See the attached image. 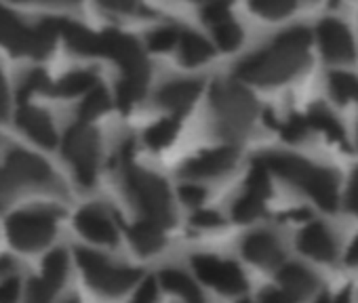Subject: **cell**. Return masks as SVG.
<instances>
[{"mask_svg": "<svg viewBox=\"0 0 358 303\" xmlns=\"http://www.w3.org/2000/svg\"><path fill=\"white\" fill-rule=\"evenodd\" d=\"M310 40L312 38L306 28H291L259 53L245 57L236 66V76L262 87L287 82L308 66Z\"/></svg>", "mask_w": 358, "mask_h": 303, "instance_id": "1", "label": "cell"}, {"mask_svg": "<svg viewBox=\"0 0 358 303\" xmlns=\"http://www.w3.org/2000/svg\"><path fill=\"white\" fill-rule=\"evenodd\" d=\"M270 173L282 177L289 184H295L303 192H308L314 202L324 211H335L337 207V175L329 169L316 167L293 154H264L257 158Z\"/></svg>", "mask_w": 358, "mask_h": 303, "instance_id": "2", "label": "cell"}, {"mask_svg": "<svg viewBox=\"0 0 358 303\" xmlns=\"http://www.w3.org/2000/svg\"><path fill=\"white\" fill-rule=\"evenodd\" d=\"M57 190L51 167L26 149H13L0 165V209H5L24 190Z\"/></svg>", "mask_w": 358, "mask_h": 303, "instance_id": "3", "label": "cell"}, {"mask_svg": "<svg viewBox=\"0 0 358 303\" xmlns=\"http://www.w3.org/2000/svg\"><path fill=\"white\" fill-rule=\"evenodd\" d=\"M211 105L220 133L230 139L245 137L257 116V103L253 95L238 82L213 84Z\"/></svg>", "mask_w": 358, "mask_h": 303, "instance_id": "4", "label": "cell"}, {"mask_svg": "<svg viewBox=\"0 0 358 303\" xmlns=\"http://www.w3.org/2000/svg\"><path fill=\"white\" fill-rule=\"evenodd\" d=\"M62 20H45L32 28L24 26L17 15L0 7V45L7 47L13 55L47 57L59 36Z\"/></svg>", "mask_w": 358, "mask_h": 303, "instance_id": "5", "label": "cell"}, {"mask_svg": "<svg viewBox=\"0 0 358 303\" xmlns=\"http://www.w3.org/2000/svg\"><path fill=\"white\" fill-rule=\"evenodd\" d=\"M124 184L131 200L143 213V219H150L160 228L173 223L175 209L171 202V194L166 184L158 175L141 167H133L131 163H124Z\"/></svg>", "mask_w": 358, "mask_h": 303, "instance_id": "6", "label": "cell"}, {"mask_svg": "<svg viewBox=\"0 0 358 303\" xmlns=\"http://www.w3.org/2000/svg\"><path fill=\"white\" fill-rule=\"evenodd\" d=\"M76 259H78V265H80L87 282L91 284V288L106 297H118V295L127 293L139 280L137 269L116 265L95 251L76 249Z\"/></svg>", "mask_w": 358, "mask_h": 303, "instance_id": "7", "label": "cell"}, {"mask_svg": "<svg viewBox=\"0 0 358 303\" xmlns=\"http://www.w3.org/2000/svg\"><path fill=\"white\" fill-rule=\"evenodd\" d=\"M55 228H57V211L45 207L20 211L7 219L9 242L20 251L45 249L53 240Z\"/></svg>", "mask_w": 358, "mask_h": 303, "instance_id": "8", "label": "cell"}, {"mask_svg": "<svg viewBox=\"0 0 358 303\" xmlns=\"http://www.w3.org/2000/svg\"><path fill=\"white\" fill-rule=\"evenodd\" d=\"M64 156L74 167L76 179L83 186H91L97 177L99 161V135L87 122H76L64 135Z\"/></svg>", "mask_w": 358, "mask_h": 303, "instance_id": "9", "label": "cell"}, {"mask_svg": "<svg viewBox=\"0 0 358 303\" xmlns=\"http://www.w3.org/2000/svg\"><path fill=\"white\" fill-rule=\"evenodd\" d=\"M97 55L114 59L120 68L122 74H150L148 59L139 47V43L118 30H106L99 32V43H97Z\"/></svg>", "mask_w": 358, "mask_h": 303, "instance_id": "10", "label": "cell"}, {"mask_svg": "<svg viewBox=\"0 0 358 303\" xmlns=\"http://www.w3.org/2000/svg\"><path fill=\"white\" fill-rule=\"evenodd\" d=\"M192 265L203 282L226 295H238L247 288V278L234 261L213 255H196L192 257Z\"/></svg>", "mask_w": 358, "mask_h": 303, "instance_id": "11", "label": "cell"}, {"mask_svg": "<svg viewBox=\"0 0 358 303\" xmlns=\"http://www.w3.org/2000/svg\"><path fill=\"white\" fill-rule=\"evenodd\" d=\"M318 40L322 55L333 64H350L356 55L352 34L339 20H322L318 24Z\"/></svg>", "mask_w": 358, "mask_h": 303, "instance_id": "12", "label": "cell"}, {"mask_svg": "<svg viewBox=\"0 0 358 303\" xmlns=\"http://www.w3.org/2000/svg\"><path fill=\"white\" fill-rule=\"evenodd\" d=\"M74 226H76V230L83 236H87L93 242H99V244H116V240H118L116 226L112 223L110 215L101 207H97V205L83 207L76 213V217H74Z\"/></svg>", "mask_w": 358, "mask_h": 303, "instance_id": "13", "label": "cell"}, {"mask_svg": "<svg viewBox=\"0 0 358 303\" xmlns=\"http://www.w3.org/2000/svg\"><path fill=\"white\" fill-rule=\"evenodd\" d=\"M236 165V149L234 147H215L201 152L199 156L186 163L182 175L186 177H217L228 173Z\"/></svg>", "mask_w": 358, "mask_h": 303, "instance_id": "14", "label": "cell"}, {"mask_svg": "<svg viewBox=\"0 0 358 303\" xmlns=\"http://www.w3.org/2000/svg\"><path fill=\"white\" fill-rule=\"evenodd\" d=\"M17 124L24 133H28L38 145L53 147L57 143V133L55 126L49 118V114L36 105H22L17 112Z\"/></svg>", "mask_w": 358, "mask_h": 303, "instance_id": "15", "label": "cell"}, {"mask_svg": "<svg viewBox=\"0 0 358 303\" xmlns=\"http://www.w3.org/2000/svg\"><path fill=\"white\" fill-rule=\"evenodd\" d=\"M245 257L262 267H276L282 261V246L270 232H255L243 242Z\"/></svg>", "mask_w": 358, "mask_h": 303, "instance_id": "16", "label": "cell"}, {"mask_svg": "<svg viewBox=\"0 0 358 303\" xmlns=\"http://www.w3.org/2000/svg\"><path fill=\"white\" fill-rule=\"evenodd\" d=\"M203 87L199 80H173L158 91V103L175 114H184L199 99Z\"/></svg>", "mask_w": 358, "mask_h": 303, "instance_id": "17", "label": "cell"}, {"mask_svg": "<svg viewBox=\"0 0 358 303\" xmlns=\"http://www.w3.org/2000/svg\"><path fill=\"white\" fill-rule=\"evenodd\" d=\"M297 246L301 253L316 261H333L335 259V240L322 223L306 226L297 236Z\"/></svg>", "mask_w": 358, "mask_h": 303, "instance_id": "18", "label": "cell"}, {"mask_svg": "<svg viewBox=\"0 0 358 303\" xmlns=\"http://www.w3.org/2000/svg\"><path fill=\"white\" fill-rule=\"evenodd\" d=\"M278 282H280V288L291 297L293 303H299L303 301L306 297H310L314 293V288L318 286V280L316 276L299 265V263H289L285 265L280 272H278Z\"/></svg>", "mask_w": 358, "mask_h": 303, "instance_id": "19", "label": "cell"}, {"mask_svg": "<svg viewBox=\"0 0 358 303\" xmlns=\"http://www.w3.org/2000/svg\"><path fill=\"white\" fill-rule=\"evenodd\" d=\"M129 240L141 255H152L164 246L162 228L150 219H141L129 228Z\"/></svg>", "mask_w": 358, "mask_h": 303, "instance_id": "20", "label": "cell"}, {"mask_svg": "<svg viewBox=\"0 0 358 303\" xmlns=\"http://www.w3.org/2000/svg\"><path fill=\"white\" fill-rule=\"evenodd\" d=\"M59 34L68 43V47L80 55H97V43H99V32H91L85 26L64 22L59 26Z\"/></svg>", "mask_w": 358, "mask_h": 303, "instance_id": "21", "label": "cell"}, {"mask_svg": "<svg viewBox=\"0 0 358 303\" xmlns=\"http://www.w3.org/2000/svg\"><path fill=\"white\" fill-rule=\"evenodd\" d=\"M160 284L169 290L182 297L186 303H205V297L201 293V288L192 282V278H188L184 272L179 269H162L160 274Z\"/></svg>", "mask_w": 358, "mask_h": 303, "instance_id": "22", "label": "cell"}, {"mask_svg": "<svg viewBox=\"0 0 358 303\" xmlns=\"http://www.w3.org/2000/svg\"><path fill=\"white\" fill-rule=\"evenodd\" d=\"M97 87V76L93 72H70L64 78H59L57 82H51L49 93L53 97H74L80 95L85 91H93Z\"/></svg>", "mask_w": 358, "mask_h": 303, "instance_id": "23", "label": "cell"}, {"mask_svg": "<svg viewBox=\"0 0 358 303\" xmlns=\"http://www.w3.org/2000/svg\"><path fill=\"white\" fill-rule=\"evenodd\" d=\"M179 57L186 66H201L213 57L211 45L196 32H184L179 36Z\"/></svg>", "mask_w": 358, "mask_h": 303, "instance_id": "24", "label": "cell"}, {"mask_svg": "<svg viewBox=\"0 0 358 303\" xmlns=\"http://www.w3.org/2000/svg\"><path fill=\"white\" fill-rule=\"evenodd\" d=\"M148 78H150V74H129V76L122 74V78L118 80V87H116V101L122 112H129L131 105L137 103L145 95Z\"/></svg>", "mask_w": 358, "mask_h": 303, "instance_id": "25", "label": "cell"}, {"mask_svg": "<svg viewBox=\"0 0 358 303\" xmlns=\"http://www.w3.org/2000/svg\"><path fill=\"white\" fill-rule=\"evenodd\" d=\"M306 118H308V124H310V126H314L316 131H322L331 141H335V143H345L341 124L337 122V118H335L324 105H312Z\"/></svg>", "mask_w": 358, "mask_h": 303, "instance_id": "26", "label": "cell"}, {"mask_svg": "<svg viewBox=\"0 0 358 303\" xmlns=\"http://www.w3.org/2000/svg\"><path fill=\"white\" fill-rule=\"evenodd\" d=\"M177 133H179V118L169 116V118L158 120L156 124H152L145 131V143L152 149H162V147H166V145H171L175 141Z\"/></svg>", "mask_w": 358, "mask_h": 303, "instance_id": "27", "label": "cell"}, {"mask_svg": "<svg viewBox=\"0 0 358 303\" xmlns=\"http://www.w3.org/2000/svg\"><path fill=\"white\" fill-rule=\"evenodd\" d=\"M66 276H68V253L64 249H55L45 257L41 278H45L51 286L59 288L64 284Z\"/></svg>", "mask_w": 358, "mask_h": 303, "instance_id": "28", "label": "cell"}, {"mask_svg": "<svg viewBox=\"0 0 358 303\" xmlns=\"http://www.w3.org/2000/svg\"><path fill=\"white\" fill-rule=\"evenodd\" d=\"M329 87L335 99L341 103L345 101H358V78L348 72H331L329 74Z\"/></svg>", "mask_w": 358, "mask_h": 303, "instance_id": "29", "label": "cell"}, {"mask_svg": "<svg viewBox=\"0 0 358 303\" xmlns=\"http://www.w3.org/2000/svg\"><path fill=\"white\" fill-rule=\"evenodd\" d=\"M264 213H266V200H262L253 194L241 196L232 207V217H234V221H241V223H249L253 219H259Z\"/></svg>", "mask_w": 358, "mask_h": 303, "instance_id": "30", "label": "cell"}, {"mask_svg": "<svg viewBox=\"0 0 358 303\" xmlns=\"http://www.w3.org/2000/svg\"><path fill=\"white\" fill-rule=\"evenodd\" d=\"M108 108H110V97H108L106 89L95 87L80 103V118H83V122H89V120L101 116L103 112H108Z\"/></svg>", "mask_w": 358, "mask_h": 303, "instance_id": "31", "label": "cell"}, {"mask_svg": "<svg viewBox=\"0 0 358 303\" xmlns=\"http://www.w3.org/2000/svg\"><path fill=\"white\" fill-rule=\"evenodd\" d=\"M247 194H253L262 200H266L272 194L270 188V171L262 163H253V169L247 177Z\"/></svg>", "mask_w": 358, "mask_h": 303, "instance_id": "32", "label": "cell"}, {"mask_svg": "<svg viewBox=\"0 0 358 303\" xmlns=\"http://www.w3.org/2000/svg\"><path fill=\"white\" fill-rule=\"evenodd\" d=\"M249 7L266 20H282L295 9V3L291 0H255Z\"/></svg>", "mask_w": 358, "mask_h": 303, "instance_id": "33", "label": "cell"}, {"mask_svg": "<svg viewBox=\"0 0 358 303\" xmlns=\"http://www.w3.org/2000/svg\"><path fill=\"white\" fill-rule=\"evenodd\" d=\"M213 34H215V43L222 51H234L238 49V45L243 43V30L238 24H234L232 20L230 22H224L220 26L213 28Z\"/></svg>", "mask_w": 358, "mask_h": 303, "instance_id": "34", "label": "cell"}, {"mask_svg": "<svg viewBox=\"0 0 358 303\" xmlns=\"http://www.w3.org/2000/svg\"><path fill=\"white\" fill-rule=\"evenodd\" d=\"M49 87H51L49 76H47L43 70H32V72L26 76V80L22 82L20 101H24V105H26V99H28L32 93H49Z\"/></svg>", "mask_w": 358, "mask_h": 303, "instance_id": "35", "label": "cell"}, {"mask_svg": "<svg viewBox=\"0 0 358 303\" xmlns=\"http://www.w3.org/2000/svg\"><path fill=\"white\" fill-rule=\"evenodd\" d=\"M179 36H182V34H179L175 28L164 26V28H158V30H154V32L150 34L148 45H150L152 51L164 53V51H171V49L179 43Z\"/></svg>", "mask_w": 358, "mask_h": 303, "instance_id": "36", "label": "cell"}, {"mask_svg": "<svg viewBox=\"0 0 358 303\" xmlns=\"http://www.w3.org/2000/svg\"><path fill=\"white\" fill-rule=\"evenodd\" d=\"M57 288L43 278H32L28 282V303H51Z\"/></svg>", "mask_w": 358, "mask_h": 303, "instance_id": "37", "label": "cell"}, {"mask_svg": "<svg viewBox=\"0 0 358 303\" xmlns=\"http://www.w3.org/2000/svg\"><path fill=\"white\" fill-rule=\"evenodd\" d=\"M308 118L306 116H299V114H293L282 126H280V135H282V139H287V141H299L303 135H306V131H308Z\"/></svg>", "mask_w": 358, "mask_h": 303, "instance_id": "38", "label": "cell"}, {"mask_svg": "<svg viewBox=\"0 0 358 303\" xmlns=\"http://www.w3.org/2000/svg\"><path fill=\"white\" fill-rule=\"evenodd\" d=\"M203 20L209 22V24H213V28L220 26V24H224V22H230V7L228 5H222V3L207 5L203 9Z\"/></svg>", "mask_w": 358, "mask_h": 303, "instance_id": "39", "label": "cell"}, {"mask_svg": "<svg viewBox=\"0 0 358 303\" xmlns=\"http://www.w3.org/2000/svg\"><path fill=\"white\" fill-rule=\"evenodd\" d=\"M179 198H182V202H186V205H190V207H199L201 202H205L207 192H205V188H201V186L184 184L182 188H179Z\"/></svg>", "mask_w": 358, "mask_h": 303, "instance_id": "40", "label": "cell"}, {"mask_svg": "<svg viewBox=\"0 0 358 303\" xmlns=\"http://www.w3.org/2000/svg\"><path fill=\"white\" fill-rule=\"evenodd\" d=\"M20 280L17 278H9L0 284V303H17L20 299Z\"/></svg>", "mask_w": 358, "mask_h": 303, "instance_id": "41", "label": "cell"}, {"mask_svg": "<svg viewBox=\"0 0 358 303\" xmlns=\"http://www.w3.org/2000/svg\"><path fill=\"white\" fill-rule=\"evenodd\" d=\"M222 223H224V219H222L217 213H213V211H199V213H194V217H192V226L205 228V230H209V228H220Z\"/></svg>", "mask_w": 358, "mask_h": 303, "instance_id": "42", "label": "cell"}, {"mask_svg": "<svg viewBox=\"0 0 358 303\" xmlns=\"http://www.w3.org/2000/svg\"><path fill=\"white\" fill-rule=\"evenodd\" d=\"M345 207H348V211L358 215V169L352 173V179H350L348 194H345Z\"/></svg>", "mask_w": 358, "mask_h": 303, "instance_id": "43", "label": "cell"}, {"mask_svg": "<svg viewBox=\"0 0 358 303\" xmlns=\"http://www.w3.org/2000/svg\"><path fill=\"white\" fill-rule=\"evenodd\" d=\"M156 284H154V280H145L143 284H141V288L137 290V295H135V299L131 301V303H156Z\"/></svg>", "mask_w": 358, "mask_h": 303, "instance_id": "44", "label": "cell"}, {"mask_svg": "<svg viewBox=\"0 0 358 303\" xmlns=\"http://www.w3.org/2000/svg\"><path fill=\"white\" fill-rule=\"evenodd\" d=\"M262 303H293L282 288H266L262 293Z\"/></svg>", "mask_w": 358, "mask_h": 303, "instance_id": "45", "label": "cell"}, {"mask_svg": "<svg viewBox=\"0 0 358 303\" xmlns=\"http://www.w3.org/2000/svg\"><path fill=\"white\" fill-rule=\"evenodd\" d=\"M9 116V89H7V80L0 72V120Z\"/></svg>", "mask_w": 358, "mask_h": 303, "instance_id": "46", "label": "cell"}, {"mask_svg": "<svg viewBox=\"0 0 358 303\" xmlns=\"http://www.w3.org/2000/svg\"><path fill=\"white\" fill-rule=\"evenodd\" d=\"M106 9H112V11H120V13H129V11H137L135 5L131 3H101Z\"/></svg>", "mask_w": 358, "mask_h": 303, "instance_id": "47", "label": "cell"}, {"mask_svg": "<svg viewBox=\"0 0 358 303\" xmlns=\"http://www.w3.org/2000/svg\"><path fill=\"white\" fill-rule=\"evenodd\" d=\"M345 259H348V263H350V265H358V236H356V238H354V242L350 244Z\"/></svg>", "mask_w": 358, "mask_h": 303, "instance_id": "48", "label": "cell"}, {"mask_svg": "<svg viewBox=\"0 0 358 303\" xmlns=\"http://www.w3.org/2000/svg\"><path fill=\"white\" fill-rule=\"evenodd\" d=\"M333 303H352V299H350V288H343L341 293H337V295L333 297Z\"/></svg>", "mask_w": 358, "mask_h": 303, "instance_id": "49", "label": "cell"}, {"mask_svg": "<svg viewBox=\"0 0 358 303\" xmlns=\"http://www.w3.org/2000/svg\"><path fill=\"white\" fill-rule=\"evenodd\" d=\"M11 267V259L9 257H0V272H5Z\"/></svg>", "mask_w": 358, "mask_h": 303, "instance_id": "50", "label": "cell"}, {"mask_svg": "<svg viewBox=\"0 0 358 303\" xmlns=\"http://www.w3.org/2000/svg\"><path fill=\"white\" fill-rule=\"evenodd\" d=\"M316 303H333V299L329 297V295H322V297H318V301Z\"/></svg>", "mask_w": 358, "mask_h": 303, "instance_id": "51", "label": "cell"}, {"mask_svg": "<svg viewBox=\"0 0 358 303\" xmlns=\"http://www.w3.org/2000/svg\"><path fill=\"white\" fill-rule=\"evenodd\" d=\"M68 303H78V301H68Z\"/></svg>", "mask_w": 358, "mask_h": 303, "instance_id": "52", "label": "cell"}, {"mask_svg": "<svg viewBox=\"0 0 358 303\" xmlns=\"http://www.w3.org/2000/svg\"><path fill=\"white\" fill-rule=\"evenodd\" d=\"M243 303H253V301H243Z\"/></svg>", "mask_w": 358, "mask_h": 303, "instance_id": "53", "label": "cell"}]
</instances>
